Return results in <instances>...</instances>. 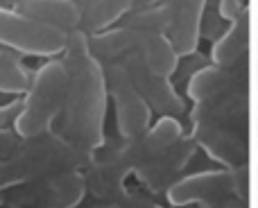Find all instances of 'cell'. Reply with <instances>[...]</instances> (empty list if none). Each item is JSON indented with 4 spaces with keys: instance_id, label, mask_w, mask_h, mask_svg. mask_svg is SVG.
Returning a JSON list of instances; mask_svg holds the SVG:
<instances>
[{
    "instance_id": "obj_1",
    "label": "cell",
    "mask_w": 258,
    "mask_h": 208,
    "mask_svg": "<svg viewBox=\"0 0 258 208\" xmlns=\"http://www.w3.org/2000/svg\"><path fill=\"white\" fill-rule=\"evenodd\" d=\"M61 54L68 71V89L59 115V129L54 131L61 133L77 150L93 156L104 145L107 75L98 57L91 52L89 34L82 30L68 34Z\"/></svg>"
},
{
    "instance_id": "obj_10",
    "label": "cell",
    "mask_w": 258,
    "mask_h": 208,
    "mask_svg": "<svg viewBox=\"0 0 258 208\" xmlns=\"http://www.w3.org/2000/svg\"><path fill=\"white\" fill-rule=\"evenodd\" d=\"M229 80H231L229 73L222 71L220 66L206 68V71H200L192 77L190 86H188V93H190V98L197 100V102H211L213 98L227 93Z\"/></svg>"
},
{
    "instance_id": "obj_16",
    "label": "cell",
    "mask_w": 258,
    "mask_h": 208,
    "mask_svg": "<svg viewBox=\"0 0 258 208\" xmlns=\"http://www.w3.org/2000/svg\"><path fill=\"white\" fill-rule=\"evenodd\" d=\"M0 63L12 66V63H23V61H21V54H16V52H12V50H7V48L0 45Z\"/></svg>"
},
{
    "instance_id": "obj_13",
    "label": "cell",
    "mask_w": 258,
    "mask_h": 208,
    "mask_svg": "<svg viewBox=\"0 0 258 208\" xmlns=\"http://www.w3.org/2000/svg\"><path fill=\"white\" fill-rule=\"evenodd\" d=\"M113 208H159L156 204H152L150 199H145L143 195H132V192H122L116 201L111 204Z\"/></svg>"
},
{
    "instance_id": "obj_8",
    "label": "cell",
    "mask_w": 258,
    "mask_h": 208,
    "mask_svg": "<svg viewBox=\"0 0 258 208\" xmlns=\"http://www.w3.org/2000/svg\"><path fill=\"white\" fill-rule=\"evenodd\" d=\"M12 9L41 25L61 30L66 34L80 30L82 14L73 0H14Z\"/></svg>"
},
{
    "instance_id": "obj_17",
    "label": "cell",
    "mask_w": 258,
    "mask_h": 208,
    "mask_svg": "<svg viewBox=\"0 0 258 208\" xmlns=\"http://www.w3.org/2000/svg\"><path fill=\"white\" fill-rule=\"evenodd\" d=\"M238 9H240V0H222V12L227 16H236Z\"/></svg>"
},
{
    "instance_id": "obj_14",
    "label": "cell",
    "mask_w": 258,
    "mask_h": 208,
    "mask_svg": "<svg viewBox=\"0 0 258 208\" xmlns=\"http://www.w3.org/2000/svg\"><path fill=\"white\" fill-rule=\"evenodd\" d=\"M23 138L18 136L14 129H0V161L7 159L18 145H21Z\"/></svg>"
},
{
    "instance_id": "obj_11",
    "label": "cell",
    "mask_w": 258,
    "mask_h": 208,
    "mask_svg": "<svg viewBox=\"0 0 258 208\" xmlns=\"http://www.w3.org/2000/svg\"><path fill=\"white\" fill-rule=\"evenodd\" d=\"M242 54V34H240V25H231V30L224 32V36L215 43L213 57L218 61L220 68H229L240 59Z\"/></svg>"
},
{
    "instance_id": "obj_6",
    "label": "cell",
    "mask_w": 258,
    "mask_h": 208,
    "mask_svg": "<svg viewBox=\"0 0 258 208\" xmlns=\"http://www.w3.org/2000/svg\"><path fill=\"white\" fill-rule=\"evenodd\" d=\"M104 75H107V89L113 95V102H116V118L120 136L129 141V138L145 133L147 124H150V106L134 86L125 66L122 63H107Z\"/></svg>"
},
{
    "instance_id": "obj_3",
    "label": "cell",
    "mask_w": 258,
    "mask_h": 208,
    "mask_svg": "<svg viewBox=\"0 0 258 208\" xmlns=\"http://www.w3.org/2000/svg\"><path fill=\"white\" fill-rule=\"evenodd\" d=\"M68 71L61 59H50L36 73H32L30 86L23 93V104L14 120L12 129L23 138H36L48 131H54L66 102Z\"/></svg>"
},
{
    "instance_id": "obj_12",
    "label": "cell",
    "mask_w": 258,
    "mask_h": 208,
    "mask_svg": "<svg viewBox=\"0 0 258 208\" xmlns=\"http://www.w3.org/2000/svg\"><path fill=\"white\" fill-rule=\"evenodd\" d=\"M32 73L25 63H0V93L3 95H23L30 86Z\"/></svg>"
},
{
    "instance_id": "obj_18",
    "label": "cell",
    "mask_w": 258,
    "mask_h": 208,
    "mask_svg": "<svg viewBox=\"0 0 258 208\" xmlns=\"http://www.w3.org/2000/svg\"><path fill=\"white\" fill-rule=\"evenodd\" d=\"M91 208H111V204H104V201H102V204H95V206H91Z\"/></svg>"
},
{
    "instance_id": "obj_5",
    "label": "cell",
    "mask_w": 258,
    "mask_h": 208,
    "mask_svg": "<svg viewBox=\"0 0 258 208\" xmlns=\"http://www.w3.org/2000/svg\"><path fill=\"white\" fill-rule=\"evenodd\" d=\"M68 34L41 25L12 7H0V45L23 57L54 59L66 48Z\"/></svg>"
},
{
    "instance_id": "obj_7",
    "label": "cell",
    "mask_w": 258,
    "mask_h": 208,
    "mask_svg": "<svg viewBox=\"0 0 258 208\" xmlns=\"http://www.w3.org/2000/svg\"><path fill=\"white\" fill-rule=\"evenodd\" d=\"M240 190L238 177L229 172H209V174H195V177L179 181L168 190V199L172 204H192L202 201L209 208L220 206L229 201L231 197H238Z\"/></svg>"
},
{
    "instance_id": "obj_15",
    "label": "cell",
    "mask_w": 258,
    "mask_h": 208,
    "mask_svg": "<svg viewBox=\"0 0 258 208\" xmlns=\"http://www.w3.org/2000/svg\"><path fill=\"white\" fill-rule=\"evenodd\" d=\"M21 104H23L21 98L12 100V102H7V104H0V129L12 127L16 115H18V111H21Z\"/></svg>"
},
{
    "instance_id": "obj_4",
    "label": "cell",
    "mask_w": 258,
    "mask_h": 208,
    "mask_svg": "<svg viewBox=\"0 0 258 208\" xmlns=\"http://www.w3.org/2000/svg\"><path fill=\"white\" fill-rule=\"evenodd\" d=\"M86 195V181L80 170H68L52 177L14 186L0 192L5 208H75Z\"/></svg>"
},
{
    "instance_id": "obj_19",
    "label": "cell",
    "mask_w": 258,
    "mask_h": 208,
    "mask_svg": "<svg viewBox=\"0 0 258 208\" xmlns=\"http://www.w3.org/2000/svg\"><path fill=\"white\" fill-rule=\"evenodd\" d=\"M73 3H75L77 7H82V5H84V3H89V0H73Z\"/></svg>"
},
{
    "instance_id": "obj_9",
    "label": "cell",
    "mask_w": 258,
    "mask_h": 208,
    "mask_svg": "<svg viewBox=\"0 0 258 208\" xmlns=\"http://www.w3.org/2000/svg\"><path fill=\"white\" fill-rule=\"evenodd\" d=\"M206 0H174L170 9L172 45L179 52H192L200 32V18Z\"/></svg>"
},
{
    "instance_id": "obj_2",
    "label": "cell",
    "mask_w": 258,
    "mask_h": 208,
    "mask_svg": "<svg viewBox=\"0 0 258 208\" xmlns=\"http://www.w3.org/2000/svg\"><path fill=\"white\" fill-rule=\"evenodd\" d=\"M93 159L77 150L61 133L48 131L43 136L21 141V145L0 161V192L14 186L52 177L68 170H82Z\"/></svg>"
}]
</instances>
